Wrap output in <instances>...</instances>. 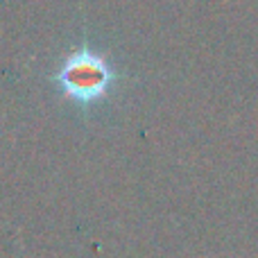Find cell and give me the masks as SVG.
Segmentation results:
<instances>
[{"label": "cell", "mask_w": 258, "mask_h": 258, "mask_svg": "<svg viewBox=\"0 0 258 258\" xmlns=\"http://www.w3.org/2000/svg\"><path fill=\"white\" fill-rule=\"evenodd\" d=\"M113 71L100 54L91 52L89 48H82L73 52L63 61L61 71L57 73V82L68 98L77 100L82 104H89L100 100L113 84Z\"/></svg>", "instance_id": "1"}]
</instances>
